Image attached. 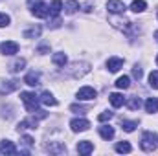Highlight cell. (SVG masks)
Returning a JSON list of instances; mask_svg holds the SVG:
<instances>
[{
	"label": "cell",
	"instance_id": "obj_1",
	"mask_svg": "<svg viewBox=\"0 0 158 156\" xmlns=\"http://www.w3.org/2000/svg\"><path fill=\"white\" fill-rule=\"evenodd\" d=\"M20 99H22V103H24V107H26V110H28V112L35 114V112L39 110L40 99L33 94V92H20Z\"/></svg>",
	"mask_w": 158,
	"mask_h": 156
},
{
	"label": "cell",
	"instance_id": "obj_2",
	"mask_svg": "<svg viewBox=\"0 0 158 156\" xmlns=\"http://www.w3.org/2000/svg\"><path fill=\"white\" fill-rule=\"evenodd\" d=\"M158 145V136L155 132H143L142 134V142H140V147H142V151H145V153H153L155 149H156Z\"/></svg>",
	"mask_w": 158,
	"mask_h": 156
},
{
	"label": "cell",
	"instance_id": "obj_3",
	"mask_svg": "<svg viewBox=\"0 0 158 156\" xmlns=\"http://www.w3.org/2000/svg\"><path fill=\"white\" fill-rule=\"evenodd\" d=\"M30 4H31V13H33L37 18H46V17L50 15V7H48L44 2L33 0V2H30Z\"/></svg>",
	"mask_w": 158,
	"mask_h": 156
},
{
	"label": "cell",
	"instance_id": "obj_4",
	"mask_svg": "<svg viewBox=\"0 0 158 156\" xmlns=\"http://www.w3.org/2000/svg\"><path fill=\"white\" fill-rule=\"evenodd\" d=\"M107 9L112 13V15H121V13H125V4H123V0H109L107 2Z\"/></svg>",
	"mask_w": 158,
	"mask_h": 156
},
{
	"label": "cell",
	"instance_id": "obj_5",
	"mask_svg": "<svg viewBox=\"0 0 158 156\" xmlns=\"http://www.w3.org/2000/svg\"><path fill=\"white\" fill-rule=\"evenodd\" d=\"M70 127H72V130L74 132H85V130H88V127H90V121L88 119H79V117H76V119H72L70 121Z\"/></svg>",
	"mask_w": 158,
	"mask_h": 156
},
{
	"label": "cell",
	"instance_id": "obj_6",
	"mask_svg": "<svg viewBox=\"0 0 158 156\" xmlns=\"http://www.w3.org/2000/svg\"><path fill=\"white\" fill-rule=\"evenodd\" d=\"M96 96H98V92H96L92 86H83V88H79V90H77V99H81V101L94 99Z\"/></svg>",
	"mask_w": 158,
	"mask_h": 156
},
{
	"label": "cell",
	"instance_id": "obj_7",
	"mask_svg": "<svg viewBox=\"0 0 158 156\" xmlns=\"http://www.w3.org/2000/svg\"><path fill=\"white\" fill-rule=\"evenodd\" d=\"M17 51H19V44L15 40H6L2 44V53L4 55H15Z\"/></svg>",
	"mask_w": 158,
	"mask_h": 156
},
{
	"label": "cell",
	"instance_id": "obj_8",
	"mask_svg": "<svg viewBox=\"0 0 158 156\" xmlns=\"http://www.w3.org/2000/svg\"><path fill=\"white\" fill-rule=\"evenodd\" d=\"M0 153H2V154H15V153H17V147H15L13 142L4 140V142H0Z\"/></svg>",
	"mask_w": 158,
	"mask_h": 156
},
{
	"label": "cell",
	"instance_id": "obj_9",
	"mask_svg": "<svg viewBox=\"0 0 158 156\" xmlns=\"http://www.w3.org/2000/svg\"><path fill=\"white\" fill-rule=\"evenodd\" d=\"M92 151H94V143H92V142L85 140V142H79L77 143V153L79 154H90Z\"/></svg>",
	"mask_w": 158,
	"mask_h": 156
},
{
	"label": "cell",
	"instance_id": "obj_10",
	"mask_svg": "<svg viewBox=\"0 0 158 156\" xmlns=\"http://www.w3.org/2000/svg\"><path fill=\"white\" fill-rule=\"evenodd\" d=\"M39 99H40V103H42V105H46V107H55V105H57V99H55V97H53L48 90L40 94Z\"/></svg>",
	"mask_w": 158,
	"mask_h": 156
},
{
	"label": "cell",
	"instance_id": "obj_11",
	"mask_svg": "<svg viewBox=\"0 0 158 156\" xmlns=\"http://www.w3.org/2000/svg\"><path fill=\"white\" fill-rule=\"evenodd\" d=\"M121 66H123V59H119V57H110V59L107 61L109 72H118Z\"/></svg>",
	"mask_w": 158,
	"mask_h": 156
},
{
	"label": "cell",
	"instance_id": "obj_12",
	"mask_svg": "<svg viewBox=\"0 0 158 156\" xmlns=\"http://www.w3.org/2000/svg\"><path fill=\"white\" fill-rule=\"evenodd\" d=\"M109 101H110V105H112L114 109H119V107L125 105V97H123L121 94H118V92L110 94V96H109Z\"/></svg>",
	"mask_w": 158,
	"mask_h": 156
},
{
	"label": "cell",
	"instance_id": "obj_13",
	"mask_svg": "<svg viewBox=\"0 0 158 156\" xmlns=\"http://www.w3.org/2000/svg\"><path fill=\"white\" fill-rule=\"evenodd\" d=\"M99 136L109 142V140L114 138V129H112L110 125H103V127H99Z\"/></svg>",
	"mask_w": 158,
	"mask_h": 156
},
{
	"label": "cell",
	"instance_id": "obj_14",
	"mask_svg": "<svg viewBox=\"0 0 158 156\" xmlns=\"http://www.w3.org/2000/svg\"><path fill=\"white\" fill-rule=\"evenodd\" d=\"M145 110L149 114H156L158 112V97H149L145 101Z\"/></svg>",
	"mask_w": 158,
	"mask_h": 156
},
{
	"label": "cell",
	"instance_id": "obj_15",
	"mask_svg": "<svg viewBox=\"0 0 158 156\" xmlns=\"http://www.w3.org/2000/svg\"><path fill=\"white\" fill-rule=\"evenodd\" d=\"M63 9H64L68 15H72V13H76L79 9V2L77 0H68L66 4H63Z\"/></svg>",
	"mask_w": 158,
	"mask_h": 156
},
{
	"label": "cell",
	"instance_id": "obj_16",
	"mask_svg": "<svg viewBox=\"0 0 158 156\" xmlns=\"http://www.w3.org/2000/svg\"><path fill=\"white\" fill-rule=\"evenodd\" d=\"M61 11H63V2H61V0H53V2L50 4V15L57 17Z\"/></svg>",
	"mask_w": 158,
	"mask_h": 156
},
{
	"label": "cell",
	"instance_id": "obj_17",
	"mask_svg": "<svg viewBox=\"0 0 158 156\" xmlns=\"http://www.w3.org/2000/svg\"><path fill=\"white\" fill-rule=\"evenodd\" d=\"M24 83L30 84V86H37V84H39V74H37V72H30V74L24 77Z\"/></svg>",
	"mask_w": 158,
	"mask_h": 156
},
{
	"label": "cell",
	"instance_id": "obj_18",
	"mask_svg": "<svg viewBox=\"0 0 158 156\" xmlns=\"http://www.w3.org/2000/svg\"><path fill=\"white\" fill-rule=\"evenodd\" d=\"M40 26H33V28H30V30H26L24 31V39H35V37H39L40 35Z\"/></svg>",
	"mask_w": 158,
	"mask_h": 156
},
{
	"label": "cell",
	"instance_id": "obj_19",
	"mask_svg": "<svg viewBox=\"0 0 158 156\" xmlns=\"http://www.w3.org/2000/svg\"><path fill=\"white\" fill-rule=\"evenodd\" d=\"M52 61H53V64H57V66H64V64H66V55H64L63 51H57V53H53Z\"/></svg>",
	"mask_w": 158,
	"mask_h": 156
},
{
	"label": "cell",
	"instance_id": "obj_20",
	"mask_svg": "<svg viewBox=\"0 0 158 156\" xmlns=\"http://www.w3.org/2000/svg\"><path fill=\"white\" fill-rule=\"evenodd\" d=\"M48 151L53 153V154H63V153H66V147L63 143H50L48 145Z\"/></svg>",
	"mask_w": 158,
	"mask_h": 156
},
{
	"label": "cell",
	"instance_id": "obj_21",
	"mask_svg": "<svg viewBox=\"0 0 158 156\" xmlns=\"http://www.w3.org/2000/svg\"><path fill=\"white\" fill-rule=\"evenodd\" d=\"M145 7H147V4H145L143 0H134V2L131 4V9H132L134 13H142V11H145Z\"/></svg>",
	"mask_w": 158,
	"mask_h": 156
},
{
	"label": "cell",
	"instance_id": "obj_22",
	"mask_svg": "<svg viewBox=\"0 0 158 156\" xmlns=\"http://www.w3.org/2000/svg\"><path fill=\"white\" fill-rule=\"evenodd\" d=\"M125 103H127V107H129L131 110H138V109L142 107V101H140V97H136V96L129 97V101H125Z\"/></svg>",
	"mask_w": 158,
	"mask_h": 156
},
{
	"label": "cell",
	"instance_id": "obj_23",
	"mask_svg": "<svg viewBox=\"0 0 158 156\" xmlns=\"http://www.w3.org/2000/svg\"><path fill=\"white\" fill-rule=\"evenodd\" d=\"M138 127V121H129V119H121V129L125 132H132Z\"/></svg>",
	"mask_w": 158,
	"mask_h": 156
},
{
	"label": "cell",
	"instance_id": "obj_24",
	"mask_svg": "<svg viewBox=\"0 0 158 156\" xmlns=\"http://www.w3.org/2000/svg\"><path fill=\"white\" fill-rule=\"evenodd\" d=\"M116 86H118L119 90L129 88V86H131V77H129V76H121V77H118V81H116Z\"/></svg>",
	"mask_w": 158,
	"mask_h": 156
},
{
	"label": "cell",
	"instance_id": "obj_25",
	"mask_svg": "<svg viewBox=\"0 0 158 156\" xmlns=\"http://www.w3.org/2000/svg\"><path fill=\"white\" fill-rule=\"evenodd\" d=\"M116 151H118V153H131L132 147H131L129 142H119V143H116Z\"/></svg>",
	"mask_w": 158,
	"mask_h": 156
},
{
	"label": "cell",
	"instance_id": "obj_26",
	"mask_svg": "<svg viewBox=\"0 0 158 156\" xmlns=\"http://www.w3.org/2000/svg\"><path fill=\"white\" fill-rule=\"evenodd\" d=\"M24 66H26V61L24 59H19V61H15L11 64V72H20V70H24Z\"/></svg>",
	"mask_w": 158,
	"mask_h": 156
},
{
	"label": "cell",
	"instance_id": "obj_27",
	"mask_svg": "<svg viewBox=\"0 0 158 156\" xmlns=\"http://www.w3.org/2000/svg\"><path fill=\"white\" fill-rule=\"evenodd\" d=\"M19 88V81H9V84H4L2 86V92L4 94H9L11 90H17Z\"/></svg>",
	"mask_w": 158,
	"mask_h": 156
},
{
	"label": "cell",
	"instance_id": "obj_28",
	"mask_svg": "<svg viewBox=\"0 0 158 156\" xmlns=\"http://www.w3.org/2000/svg\"><path fill=\"white\" fill-rule=\"evenodd\" d=\"M149 86H151V88H155V90L158 88V70L149 74Z\"/></svg>",
	"mask_w": 158,
	"mask_h": 156
},
{
	"label": "cell",
	"instance_id": "obj_29",
	"mask_svg": "<svg viewBox=\"0 0 158 156\" xmlns=\"http://www.w3.org/2000/svg\"><path fill=\"white\" fill-rule=\"evenodd\" d=\"M112 116H114V112H110V110H105V112H101V114L98 116V121H109Z\"/></svg>",
	"mask_w": 158,
	"mask_h": 156
},
{
	"label": "cell",
	"instance_id": "obj_30",
	"mask_svg": "<svg viewBox=\"0 0 158 156\" xmlns=\"http://www.w3.org/2000/svg\"><path fill=\"white\" fill-rule=\"evenodd\" d=\"M70 110H72V112H79V114H85V112L88 110V107H83V105H72Z\"/></svg>",
	"mask_w": 158,
	"mask_h": 156
},
{
	"label": "cell",
	"instance_id": "obj_31",
	"mask_svg": "<svg viewBox=\"0 0 158 156\" xmlns=\"http://www.w3.org/2000/svg\"><path fill=\"white\" fill-rule=\"evenodd\" d=\"M11 22V18H9V15H6V13H0V28H4V26H7Z\"/></svg>",
	"mask_w": 158,
	"mask_h": 156
},
{
	"label": "cell",
	"instance_id": "obj_32",
	"mask_svg": "<svg viewBox=\"0 0 158 156\" xmlns=\"http://www.w3.org/2000/svg\"><path fill=\"white\" fill-rule=\"evenodd\" d=\"M132 76H134V79L140 81V79H142V68H140V66H134V68H132Z\"/></svg>",
	"mask_w": 158,
	"mask_h": 156
},
{
	"label": "cell",
	"instance_id": "obj_33",
	"mask_svg": "<svg viewBox=\"0 0 158 156\" xmlns=\"http://www.w3.org/2000/svg\"><path fill=\"white\" fill-rule=\"evenodd\" d=\"M22 142H24L26 145H33V142H35V140H33L31 136H22Z\"/></svg>",
	"mask_w": 158,
	"mask_h": 156
},
{
	"label": "cell",
	"instance_id": "obj_34",
	"mask_svg": "<svg viewBox=\"0 0 158 156\" xmlns=\"http://www.w3.org/2000/svg\"><path fill=\"white\" fill-rule=\"evenodd\" d=\"M48 50H50V48H48V46H40V48H39V53H46V51H48Z\"/></svg>",
	"mask_w": 158,
	"mask_h": 156
},
{
	"label": "cell",
	"instance_id": "obj_35",
	"mask_svg": "<svg viewBox=\"0 0 158 156\" xmlns=\"http://www.w3.org/2000/svg\"><path fill=\"white\" fill-rule=\"evenodd\" d=\"M155 39H156V40H158V31H155Z\"/></svg>",
	"mask_w": 158,
	"mask_h": 156
},
{
	"label": "cell",
	"instance_id": "obj_36",
	"mask_svg": "<svg viewBox=\"0 0 158 156\" xmlns=\"http://www.w3.org/2000/svg\"><path fill=\"white\" fill-rule=\"evenodd\" d=\"M156 64H158V55H156Z\"/></svg>",
	"mask_w": 158,
	"mask_h": 156
}]
</instances>
